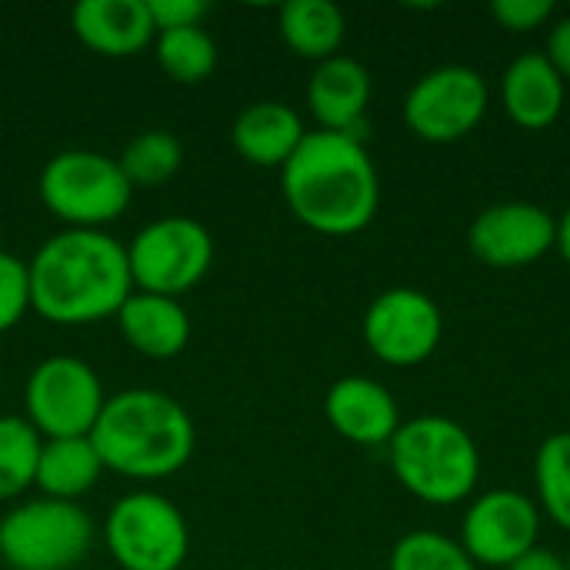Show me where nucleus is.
<instances>
[{"instance_id": "obj_1", "label": "nucleus", "mask_w": 570, "mask_h": 570, "mask_svg": "<svg viewBox=\"0 0 570 570\" xmlns=\"http://www.w3.org/2000/svg\"><path fill=\"white\" fill-rule=\"evenodd\" d=\"M30 267V307L57 327H87L117 317L134 294L127 247L107 230H57Z\"/></svg>"}, {"instance_id": "obj_2", "label": "nucleus", "mask_w": 570, "mask_h": 570, "mask_svg": "<svg viewBox=\"0 0 570 570\" xmlns=\"http://www.w3.org/2000/svg\"><path fill=\"white\" fill-rule=\"evenodd\" d=\"M281 194L287 210L314 234L351 237L377 217L381 177L361 137L307 130L281 167Z\"/></svg>"}, {"instance_id": "obj_3", "label": "nucleus", "mask_w": 570, "mask_h": 570, "mask_svg": "<svg viewBox=\"0 0 570 570\" xmlns=\"http://www.w3.org/2000/svg\"><path fill=\"white\" fill-rule=\"evenodd\" d=\"M90 441L104 471L130 481H164L194 458L197 428L187 407L170 394L127 387L107 397Z\"/></svg>"}, {"instance_id": "obj_4", "label": "nucleus", "mask_w": 570, "mask_h": 570, "mask_svg": "<svg viewBox=\"0 0 570 570\" xmlns=\"http://www.w3.org/2000/svg\"><path fill=\"white\" fill-rule=\"evenodd\" d=\"M387 461L397 484L434 508L468 501L481 481V451L474 438L441 414L401 421L387 444Z\"/></svg>"}, {"instance_id": "obj_5", "label": "nucleus", "mask_w": 570, "mask_h": 570, "mask_svg": "<svg viewBox=\"0 0 570 570\" xmlns=\"http://www.w3.org/2000/svg\"><path fill=\"white\" fill-rule=\"evenodd\" d=\"M40 204L70 230H104L120 220L134 200V187L117 157L70 147L53 154L37 180Z\"/></svg>"}, {"instance_id": "obj_6", "label": "nucleus", "mask_w": 570, "mask_h": 570, "mask_svg": "<svg viewBox=\"0 0 570 570\" xmlns=\"http://www.w3.org/2000/svg\"><path fill=\"white\" fill-rule=\"evenodd\" d=\"M94 544V521L73 501L33 498L0 518V558L10 570H73Z\"/></svg>"}, {"instance_id": "obj_7", "label": "nucleus", "mask_w": 570, "mask_h": 570, "mask_svg": "<svg viewBox=\"0 0 570 570\" xmlns=\"http://www.w3.org/2000/svg\"><path fill=\"white\" fill-rule=\"evenodd\" d=\"M127 247V267L134 291L177 297L194 291L214 267L210 230L184 214L157 217L144 224Z\"/></svg>"}, {"instance_id": "obj_8", "label": "nucleus", "mask_w": 570, "mask_h": 570, "mask_svg": "<svg viewBox=\"0 0 570 570\" xmlns=\"http://www.w3.org/2000/svg\"><path fill=\"white\" fill-rule=\"evenodd\" d=\"M104 538L120 570H180L190 554L187 518L160 491L117 498L107 511Z\"/></svg>"}, {"instance_id": "obj_9", "label": "nucleus", "mask_w": 570, "mask_h": 570, "mask_svg": "<svg viewBox=\"0 0 570 570\" xmlns=\"http://www.w3.org/2000/svg\"><path fill=\"white\" fill-rule=\"evenodd\" d=\"M107 404L97 371L73 354L43 357L23 384V417L43 441L90 438Z\"/></svg>"}, {"instance_id": "obj_10", "label": "nucleus", "mask_w": 570, "mask_h": 570, "mask_svg": "<svg viewBox=\"0 0 570 570\" xmlns=\"http://www.w3.org/2000/svg\"><path fill=\"white\" fill-rule=\"evenodd\" d=\"M491 104L488 80L464 63L428 70L404 97V124L428 144H454L478 130Z\"/></svg>"}, {"instance_id": "obj_11", "label": "nucleus", "mask_w": 570, "mask_h": 570, "mask_svg": "<svg viewBox=\"0 0 570 570\" xmlns=\"http://www.w3.org/2000/svg\"><path fill=\"white\" fill-rule=\"evenodd\" d=\"M361 331L381 364L417 367L441 347L444 314L438 301L417 287H387L367 304Z\"/></svg>"}, {"instance_id": "obj_12", "label": "nucleus", "mask_w": 570, "mask_h": 570, "mask_svg": "<svg viewBox=\"0 0 570 570\" xmlns=\"http://www.w3.org/2000/svg\"><path fill=\"white\" fill-rule=\"evenodd\" d=\"M541 534V508L511 488L488 491L471 501L461 521V548L474 564L511 568L531 548H538Z\"/></svg>"}, {"instance_id": "obj_13", "label": "nucleus", "mask_w": 570, "mask_h": 570, "mask_svg": "<svg viewBox=\"0 0 570 570\" xmlns=\"http://www.w3.org/2000/svg\"><path fill=\"white\" fill-rule=\"evenodd\" d=\"M471 254L498 271H521L558 247V220L531 200L484 207L468 227Z\"/></svg>"}, {"instance_id": "obj_14", "label": "nucleus", "mask_w": 570, "mask_h": 570, "mask_svg": "<svg viewBox=\"0 0 570 570\" xmlns=\"http://www.w3.org/2000/svg\"><path fill=\"white\" fill-rule=\"evenodd\" d=\"M324 417L334 434L361 448H387L401 428V407L394 394L384 384L357 374L331 384L324 397Z\"/></svg>"}, {"instance_id": "obj_15", "label": "nucleus", "mask_w": 570, "mask_h": 570, "mask_svg": "<svg viewBox=\"0 0 570 570\" xmlns=\"http://www.w3.org/2000/svg\"><path fill=\"white\" fill-rule=\"evenodd\" d=\"M73 37L110 60L134 57L154 47V17L147 0H83L70 10Z\"/></svg>"}, {"instance_id": "obj_16", "label": "nucleus", "mask_w": 570, "mask_h": 570, "mask_svg": "<svg viewBox=\"0 0 570 570\" xmlns=\"http://www.w3.org/2000/svg\"><path fill=\"white\" fill-rule=\"evenodd\" d=\"M371 104V73L361 60L337 53L331 60L314 63L307 80V107L317 120V130L354 134Z\"/></svg>"}, {"instance_id": "obj_17", "label": "nucleus", "mask_w": 570, "mask_h": 570, "mask_svg": "<svg viewBox=\"0 0 570 570\" xmlns=\"http://www.w3.org/2000/svg\"><path fill=\"white\" fill-rule=\"evenodd\" d=\"M564 100H568V83L544 53L528 50L508 63L501 77V104L518 127L548 130L561 117Z\"/></svg>"}, {"instance_id": "obj_18", "label": "nucleus", "mask_w": 570, "mask_h": 570, "mask_svg": "<svg viewBox=\"0 0 570 570\" xmlns=\"http://www.w3.org/2000/svg\"><path fill=\"white\" fill-rule=\"evenodd\" d=\"M114 321L124 344L150 361H170L190 341V314L177 297L134 291Z\"/></svg>"}, {"instance_id": "obj_19", "label": "nucleus", "mask_w": 570, "mask_h": 570, "mask_svg": "<svg viewBox=\"0 0 570 570\" xmlns=\"http://www.w3.org/2000/svg\"><path fill=\"white\" fill-rule=\"evenodd\" d=\"M304 137H307V127L301 114L284 100L247 104L234 117V127H230V144L240 154V160L254 167H271V170H281L294 157Z\"/></svg>"}, {"instance_id": "obj_20", "label": "nucleus", "mask_w": 570, "mask_h": 570, "mask_svg": "<svg viewBox=\"0 0 570 570\" xmlns=\"http://www.w3.org/2000/svg\"><path fill=\"white\" fill-rule=\"evenodd\" d=\"M100 474L104 461L90 438H53L43 441L33 488L40 491V498L80 504V498L97 488Z\"/></svg>"}, {"instance_id": "obj_21", "label": "nucleus", "mask_w": 570, "mask_h": 570, "mask_svg": "<svg viewBox=\"0 0 570 570\" xmlns=\"http://www.w3.org/2000/svg\"><path fill=\"white\" fill-rule=\"evenodd\" d=\"M277 30L297 57L321 63L341 53L347 20L331 0H287L277 10Z\"/></svg>"}, {"instance_id": "obj_22", "label": "nucleus", "mask_w": 570, "mask_h": 570, "mask_svg": "<svg viewBox=\"0 0 570 570\" xmlns=\"http://www.w3.org/2000/svg\"><path fill=\"white\" fill-rule=\"evenodd\" d=\"M43 438L23 414H0V501H17L37 484Z\"/></svg>"}, {"instance_id": "obj_23", "label": "nucleus", "mask_w": 570, "mask_h": 570, "mask_svg": "<svg viewBox=\"0 0 570 570\" xmlns=\"http://www.w3.org/2000/svg\"><path fill=\"white\" fill-rule=\"evenodd\" d=\"M154 57L174 83H200L217 67V43L204 27L164 30L154 37Z\"/></svg>"}, {"instance_id": "obj_24", "label": "nucleus", "mask_w": 570, "mask_h": 570, "mask_svg": "<svg viewBox=\"0 0 570 570\" xmlns=\"http://www.w3.org/2000/svg\"><path fill=\"white\" fill-rule=\"evenodd\" d=\"M120 170L127 174L130 187H160L167 184L184 164V144L170 130H144L127 140L124 154L117 157Z\"/></svg>"}, {"instance_id": "obj_25", "label": "nucleus", "mask_w": 570, "mask_h": 570, "mask_svg": "<svg viewBox=\"0 0 570 570\" xmlns=\"http://www.w3.org/2000/svg\"><path fill=\"white\" fill-rule=\"evenodd\" d=\"M538 508L561 528L570 531V434H551L534 458Z\"/></svg>"}, {"instance_id": "obj_26", "label": "nucleus", "mask_w": 570, "mask_h": 570, "mask_svg": "<svg viewBox=\"0 0 570 570\" xmlns=\"http://www.w3.org/2000/svg\"><path fill=\"white\" fill-rule=\"evenodd\" d=\"M387 570H478V564L461 541L438 531H411L394 544Z\"/></svg>"}, {"instance_id": "obj_27", "label": "nucleus", "mask_w": 570, "mask_h": 570, "mask_svg": "<svg viewBox=\"0 0 570 570\" xmlns=\"http://www.w3.org/2000/svg\"><path fill=\"white\" fill-rule=\"evenodd\" d=\"M30 267L23 257L0 250V334L13 331L30 314Z\"/></svg>"}, {"instance_id": "obj_28", "label": "nucleus", "mask_w": 570, "mask_h": 570, "mask_svg": "<svg viewBox=\"0 0 570 570\" xmlns=\"http://www.w3.org/2000/svg\"><path fill=\"white\" fill-rule=\"evenodd\" d=\"M551 13H554L551 0H494L491 3V17L511 33L538 30L544 20H551Z\"/></svg>"}, {"instance_id": "obj_29", "label": "nucleus", "mask_w": 570, "mask_h": 570, "mask_svg": "<svg viewBox=\"0 0 570 570\" xmlns=\"http://www.w3.org/2000/svg\"><path fill=\"white\" fill-rule=\"evenodd\" d=\"M150 17H154V30H180V27H200V20L207 17V3L204 0H147Z\"/></svg>"}, {"instance_id": "obj_30", "label": "nucleus", "mask_w": 570, "mask_h": 570, "mask_svg": "<svg viewBox=\"0 0 570 570\" xmlns=\"http://www.w3.org/2000/svg\"><path fill=\"white\" fill-rule=\"evenodd\" d=\"M544 57L551 60V67L564 77V83L570 80V13L554 20L551 33H548V50Z\"/></svg>"}, {"instance_id": "obj_31", "label": "nucleus", "mask_w": 570, "mask_h": 570, "mask_svg": "<svg viewBox=\"0 0 570 570\" xmlns=\"http://www.w3.org/2000/svg\"><path fill=\"white\" fill-rule=\"evenodd\" d=\"M508 570H568L564 558L548 548H531L521 561H514Z\"/></svg>"}, {"instance_id": "obj_32", "label": "nucleus", "mask_w": 570, "mask_h": 570, "mask_svg": "<svg viewBox=\"0 0 570 570\" xmlns=\"http://www.w3.org/2000/svg\"><path fill=\"white\" fill-rule=\"evenodd\" d=\"M558 250H561V257L570 264V204L568 210L561 214V220H558Z\"/></svg>"}, {"instance_id": "obj_33", "label": "nucleus", "mask_w": 570, "mask_h": 570, "mask_svg": "<svg viewBox=\"0 0 570 570\" xmlns=\"http://www.w3.org/2000/svg\"><path fill=\"white\" fill-rule=\"evenodd\" d=\"M564 564H568V570H570V551H568V558H564Z\"/></svg>"}]
</instances>
